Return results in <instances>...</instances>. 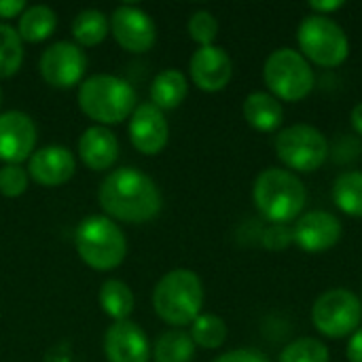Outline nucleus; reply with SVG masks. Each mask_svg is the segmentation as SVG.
<instances>
[{
    "mask_svg": "<svg viewBox=\"0 0 362 362\" xmlns=\"http://www.w3.org/2000/svg\"><path fill=\"white\" fill-rule=\"evenodd\" d=\"M98 202L108 218L136 225L153 221L163 204L155 180L136 168L110 172L100 185Z\"/></svg>",
    "mask_w": 362,
    "mask_h": 362,
    "instance_id": "f257e3e1",
    "label": "nucleus"
},
{
    "mask_svg": "<svg viewBox=\"0 0 362 362\" xmlns=\"http://www.w3.org/2000/svg\"><path fill=\"white\" fill-rule=\"evenodd\" d=\"M252 199L261 216L272 225H288L303 214L308 191L301 178L291 170L267 168L252 185Z\"/></svg>",
    "mask_w": 362,
    "mask_h": 362,
    "instance_id": "f03ea898",
    "label": "nucleus"
},
{
    "mask_svg": "<svg viewBox=\"0 0 362 362\" xmlns=\"http://www.w3.org/2000/svg\"><path fill=\"white\" fill-rule=\"evenodd\" d=\"M78 108L102 127L121 123L136 110L134 87L115 74H93L78 85Z\"/></svg>",
    "mask_w": 362,
    "mask_h": 362,
    "instance_id": "7ed1b4c3",
    "label": "nucleus"
},
{
    "mask_svg": "<svg viewBox=\"0 0 362 362\" xmlns=\"http://www.w3.org/2000/svg\"><path fill=\"white\" fill-rule=\"evenodd\" d=\"M204 284L191 269L168 272L153 291V308L157 316L172 327H187L202 314Z\"/></svg>",
    "mask_w": 362,
    "mask_h": 362,
    "instance_id": "20e7f679",
    "label": "nucleus"
},
{
    "mask_svg": "<svg viewBox=\"0 0 362 362\" xmlns=\"http://www.w3.org/2000/svg\"><path fill=\"white\" fill-rule=\"evenodd\" d=\"M74 246L81 261L95 272L117 269L127 255V240L121 227L102 214L81 221L74 233Z\"/></svg>",
    "mask_w": 362,
    "mask_h": 362,
    "instance_id": "39448f33",
    "label": "nucleus"
},
{
    "mask_svg": "<svg viewBox=\"0 0 362 362\" xmlns=\"http://www.w3.org/2000/svg\"><path fill=\"white\" fill-rule=\"evenodd\" d=\"M263 81L269 93L280 102H301L316 85L314 70L301 51L282 47L269 53L263 66Z\"/></svg>",
    "mask_w": 362,
    "mask_h": 362,
    "instance_id": "423d86ee",
    "label": "nucleus"
},
{
    "mask_svg": "<svg viewBox=\"0 0 362 362\" xmlns=\"http://www.w3.org/2000/svg\"><path fill=\"white\" fill-rule=\"evenodd\" d=\"M297 42L301 55L320 68H337L350 55V40L346 30L335 19L314 13L299 23Z\"/></svg>",
    "mask_w": 362,
    "mask_h": 362,
    "instance_id": "0eeeda50",
    "label": "nucleus"
},
{
    "mask_svg": "<svg viewBox=\"0 0 362 362\" xmlns=\"http://www.w3.org/2000/svg\"><path fill=\"white\" fill-rule=\"evenodd\" d=\"M276 155L293 174H310L329 159V140L318 127L297 123L278 132Z\"/></svg>",
    "mask_w": 362,
    "mask_h": 362,
    "instance_id": "6e6552de",
    "label": "nucleus"
},
{
    "mask_svg": "<svg viewBox=\"0 0 362 362\" xmlns=\"http://www.w3.org/2000/svg\"><path fill=\"white\" fill-rule=\"evenodd\" d=\"M312 322L322 337H350L362 322V301L348 288L322 293L312 308Z\"/></svg>",
    "mask_w": 362,
    "mask_h": 362,
    "instance_id": "1a4fd4ad",
    "label": "nucleus"
},
{
    "mask_svg": "<svg viewBox=\"0 0 362 362\" xmlns=\"http://www.w3.org/2000/svg\"><path fill=\"white\" fill-rule=\"evenodd\" d=\"M38 66L47 85L57 89H70L83 83L87 57L78 45L68 40H57L42 51Z\"/></svg>",
    "mask_w": 362,
    "mask_h": 362,
    "instance_id": "9d476101",
    "label": "nucleus"
},
{
    "mask_svg": "<svg viewBox=\"0 0 362 362\" xmlns=\"http://www.w3.org/2000/svg\"><path fill=\"white\" fill-rule=\"evenodd\" d=\"M110 34L119 47L129 53H146L157 40V30L151 15L132 4H123L112 11Z\"/></svg>",
    "mask_w": 362,
    "mask_h": 362,
    "instance_id": "9b49d317",
    "label": "nucleus"
},
{
    "mask_svg": "<svg viewBox=\"0 0 362 362\" xmlns=\"http://www.w3.org/2000/svg\"><path fill=\"white\" fill-rule=\"evenodd\" d=\"M344 227L341 221L325 210H312L297 218L293 227V244H297L303 252L320 255L331 250L341 240Z\"/></svg>",
    "mask_w": 362,
    "mask_h": 362,
    "instance_id": "f8f14e48",
    "label": "nucleus"
},
{
    "mask_svg": "<svg viewBox=\"0 0 362 362\" xmlns=\"http://www.w3.org/2000/svg\"><path fill=\"white\" fill-rule=\"evenodd\" d=\"M36 125L30 115L21 110H6L0 115V161L19 165L34 155Z\"/></svg>",
    "mask_w": 362,
    "mask_h": 362,
    "instance_id": "ddd939ff",
    "label": "nucleus"
},
{
    "mask_svg": "<svg viewBox=\"0 0 362 362\" xmlns=\"http://www.w3.org/2000/svg\"><path fill=\"white\" fill-rule=\"evenodd\" d=\"M129 140L142 155H159L170 140V125L153 102L138 104L129 117Z\"/></svg>",
    "mask_w": 362,
    "mask_h": 362,
    "instance_id": "4468645a",
    "label": "nucleus"
},
{
    "mask_svg": "<svg viewBox=\"0 0 362 362\" xmlns=\"http://www.w3.org/2000/svg\"><path fill=\"white\" fill-rule=\"evenodd\" d=\"M189 72L193 83L208 93L223 91L233 76V62L223 47H199L191 55Z\"/></svg>",
    "mask_w": 362,
    "mask_h": 362,
    "instance_id": "2eb2a0df",
    "label": "nucleus"
},
{
    "mask_svg": "<svg viewBox=\"0 0 362 362\" xmlns=\"http://www.w3.org/2000/svg\"><path fill=\"white\" fill-rule=\"evenodd\" d=\"M104 354L108 362H148L151 344L136 322L121 320L108 327L104 335Z\"/></svg>",
    "mask_w": 362,
    "mask_h": 362,
    "instance_id": "dca6fc26",
    "label": "nucleus"
},
{
    "mask_svg": "<svg viewBox=\"0 0 362 362\" xmlns=\"http://www.w3.org/2000/svg\"><path fill=\"white\" fill-rule=\"evenodd\" d=\"M76 170L74 155L59 144L42 146L28 159V176L40 187H62Z\"/></svg>",
    "mask_w": 362,
    "mask_h": 362,
    "instance_id": "f3484780",
    "label": "nucleus"
},
{
    "mask_svg": "<svg viewBox=\"0 0 362 362\" xmlns=\"http://www.w3.org/2000/svg\"><path fill=\"white\" fill-rule=\"evenodd\" d=\"M78 157L93 172L110 170L119 159V140L108 127H87L78 140Z\"/></svg>",
    "mask_w": 362,
    "mask_h": 362,
    "instance_id": "a211bd4d",
    "label": "nucleus"
},
{
    "mask_svg": "<svg viewBox=\"0 0 362 362\" xmlns=\"http://www.w3.org/2000/svg\"><path fill=\"white\" fill-rule=\"evenodd\" d=\"M242 112H244L246 123L252 129L263 132V134L276 132L284 119V110H282L280 100H276L267 91H252L250 95H246Z\"/></svg>",
    "mask_w": 362,
    "mask_h": 362,
    "instance_id": "6ab92c4d",
    "label": "nucleus"
},
{
    "mask_svg": "<svg viewBox=\"0 0 362 362\" xmlns=\"http://www.w3.org/2000/svg\"><path fill=\"white\" fill-rule=\"evenodd\" d=\"M189 93L187 76L180 70H163L153 78L151 85V100L159 110H172L178 108Z\"/></svg>",
    "mask_w": 362,
    "mask_h": 362,
    "instance_id": "aec40b11",
    "label": "nucleus"
},
{
    "mask_svg": "<svg viewBox=\"0 0 362 362\" xmlns=\"http://www.w3.org/2000/svg\"><path fill=\"white\" fill-rule=\"evenodd\" d=\"M57 28V15L47 4L25 6L17 21V34L25 42H42L47 40Z\"/></svg>",
    "mask_w": 362,
    "mask_h": 362,
    "instance_id": "412c9836",
    "label": "nucleus"
},
{
    "mask_svg": "<svg viewBox=\"0 0 362 362\" xmlns=\"http://www.w3.org/2000/svg\"><path fill=\"white\" fill-rule=\"evenodd\" d=\"M100 308L106 312V316H110L115 322L121 320H129L132 312H134V293L132 288L121 282V280H106L100 286Z\"/></svg>",
    "mask_w": 362,
    "mask_h": 362,
    "instance_id": "4be33fe9",
    "label": "nucleus"
},
{
    "mask_svg": "<svg viewBox=\"0 0 362 362\" xmlns=\"http://www.w3.org/2000/svg\"><path fill=\"white\" fill-rule=\"evenodd\" d=\"M108 32L110 21L98 8H85L72 21V36L78 47H95L108 36Z\"/></svg>",
    "mask_w": 362,
    "mask_h": 362,
    "instance_id": "5701e85b",
    "label": "nucleus"
},
{
    "mask_svg": "<svg viewBox=\"0 0 362 362\" xmlns=\"http://www.w3.org/2000/svg\"><path fill=\"white\" fill-rule=\"evenodd\" d=\"M333 202L335 206L352 216L362 218V172H344L333 182Z\"/></svg>",
    "mask_w": 362,
    "mask_h": 362,
    "instance_id": "b1692460",
    "label": "nucleus"
},
{
    "mask_svg": "<svg viewBox=\"0 0 362 362\" xmlns=\"http://www.w3.org/2000/svg\"><path fill=\"white\" fill-rule=\"evenodd\" d=\"M195 356V344L185 331H168L159 335L153 346L155 362H191Z\"/></svg>",
    "mask_w": 362,
    "mask_h": 362,
    "instance_id": "393cba45",
    "label": "nucleus"
},
{
    "mask_svg": "<svg viewBox=\"0 0 362 362\" xmlns=\"http://www.w3.org/2000/svg\"><path fill=\"white\" fill-rule=\"evenodd\" d=\"M191 339L204 350H216L227 341V325L216 314H199L191 325Z\"/></svg>",
    "mask_w": 362,
    "mask_h": 362,
    "instance_id": "a878e982",
    "label": "nucleus"
},
{
    "mask_svg": "<svg viewBox=\"0 0 362 362\" xmlns=\"http://www.w3.org/2000/svg\"><path fill=\"white\" fill-rule=\"evenodd\" d=\"M23 64V40L17 30L0 23V78L13 76Z\"/></svg>",
    "mask_w": 362,
    "mask_h": 362,
    "instance_id": "bb28decb",
    "label": "nucleus"
},
{
    "mask_svg": "<svg viewBox=\"0 0 362 362\" xmlns=\"http://www.w3.org/2000/svg\"><path fill=\"white\" fill-rule=\"evenodd\" d=\"M329 348L314 337L291 341L278 356V362H329Z\"/></svg>",
    "mask_w": 362,
    "mask_h": 362,
    "instance_id": "cd10ccee",
    "label": "nucleus"
},
{
    "mask_svg": "<svg viewBox=\"0 0 362 362\" xmlns=\"http://www.w3.org/2000/svg\"><path fill=\"white\" fill-rule=\"evenodd\" d=\"M187 30H189V36L199 47H210V45H214V40L218 36V21L210 11H195L189 17Z\"/></svg>",
    "mask_w": 362,
    "mask_h": 362,
    "instance_id": "c85d7f7f",
    "label": "nucleus"
},
{
    "mask_svg": "<svg viewBox=\"0 0 362 362\" xmlns=\"http://www.w3.org/2000/svg\"><path fill=\"white\" fill-rule=\"evenodd\" d=\"M28 172L21 165H4L0 170V193L4 197H19L28 189Z\"/></svg>",
    "mask_w": 362,
    "mask_h": 362,
    "instance_id": "c756f323",
    "label": "nucleus"
},
{
    "mask_svg": "<svg viewBox=\"0 0 362 362\" xmlns=\"http://www.w3.org/2000/svg\"><path fill=\"white\" fill-rule=\"evenodd\" d=\"M263 246L272 252L286 250L293 244V229L288 225H269L263 231Z\"/></svg>",
    "mask_w": 362,
    "mask_h": 362,
    "instance_id": "7c9ffc66",
    "label": "nucleus"
},
{
    "mask_svg": "<svg viewBox=\"0 0 362 362\" xmlns=\"http://www.w3.org/2000/svg\"><path fill=\"white\" fill-rule=\"evenodd\" d=\"M212 362H269V358L255 348H240V350H231L221 354L218 358H214Z\"/></svg>",
    "mask_w": 362,
    "mask_h": 362,
    "instance_id": "2f4dec72",
    "label": "nucleus"
},
{
    "mask_svg": "<svg viewBox=\"0 0 362 362\" xmlns=\"http://www.w3.org/2000/svg\"><path fill=\"white\" fill-rule=\"evenodd\" d=\"M346 356H348L350 362H362V327H358L350 335V341H348V348H346Z\"/></svg>",
    "mask_w": 362,
    "mask_h": 362,
    "instance_id": "473e14b6",
    "label": "nucleus"
},
{
    "mask_svg": "<svg viewBox=\"0 0 362 362\" xmlns=\"http://www.w3.org/2000/svg\"><path fill=\"white\" fill-rule=\"evenodd\" d=\"M25 11L23 0H0V19H13L19 17Z\"/></svg>",
    "mask_w": 362,
    "mask_h": 362,
    "instance_id": "72a5a7b5",
    "label": "nucleus"
},
{
    "mask_svg": "<svg viewBox=\"0 0 362 362\" xmlns=\"http://www.w3.org/2000/svg\"><path fill=\"white\" fill-rule=\"evenodd\" d=\"M310 8L314 11V15H322V17H331V13L344 8L341 0H329V2H310Z\"/></svg>",
    "mask_w": 362,
    "mask_h": 362,
    "instance_id": "f704fd0d",
    "label": "nucleus"
},
{
    "mask_svg": "<svg viewBox=\"0 0 362 362\" xmlns=\"http://www.w3.org/2000/svg\"><path fill=\"white\" fill-rule=\"evenodd\" d=\"M350 123H352V129L362 136V102H358L354 108H352V112H350Z\"/></svg>",
    "mask_w": 362,
    "mask_h": 362,
    "instance_id": "c9c22d12",
    "label": "nucleus"
},
{
    "mask_svg": "<svg viewBox=\"0 0 362 362\" xmlns=\"http://www.w3.org/2000/svg\"><path fill=\"white\" fill-rule=\"evenodd\" d=\"M0 104H2V91H0Z\"/></svg>",
    "mask_w": 362,
    "mask_h": 362,
    "instance_id": "e433bc0d",
    "label": "nucleus"
}]
</instances>
